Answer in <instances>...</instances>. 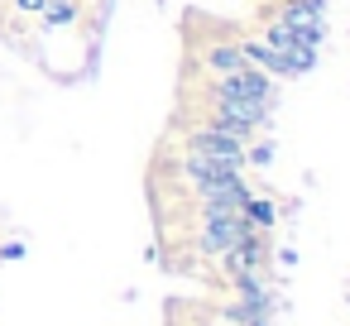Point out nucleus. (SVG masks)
Masks as SVG:
<instances>
[{
  "label": "nucleus",
  "instance_id": "20e7f679",
  "mask_svg": "<svg viewBox=\"0 0 350 326\" xmlns=\"http://www.w3.org/2000/svg\"><path fill=\"white\" fill-rule=\"evenodd\" d=\"M259 39H264L273 53H283V58L297 68V77H307V72L317 68V58H321V49H317V44H307V39H302L288 20H278V15L264 25V34H259Z\"/></svg>",
  "mask_w": 350,
  "mask_h": 326
},
{
  "label": "nucleus",
  "instance_id": "f03ea898",
  "mask_svg": "<svg viewBox=\"0 0 350 326\" xmlns=\"http://www.w3.org/2000/svg\"><path fill=\"white\" fill-rule=\"evenodd\" d=\"M245 230H250L245 211H197V240H192V249L202 259H221Z\"/></svg>",
  "mask_w": 350,
  "mask_h": 326
},
{
  "label": "nucleus",
  "instance_id": "9d476101",
  "mask_svg": "<svg viewBox=\"0 0 350 326\" xmlns=\"http://www.w3.org/2000/svg\"><path fill=\"white\" fill-rule=\"evenodd\" d=\"M44 5L49 0H20V10H29V15H44Z\"/></svg>",
  "mask_w": 350,
  "mask_h": 326
},
{
  "label": "nucleus",
  "instance_id": "f257e3e1",
  "mask_svg": "<svg viewBox=\"0 0 350 326\" xmlns=\"http://www.w3.org/2000/svg\"><path fill=\"white\" fill-rule=\"evenodd\" d=\"M202 106H206L202 120H211V125H221V130H230V135H240V139L264 135V130L273 125V111H278V106H264V101L216 96V92H206V87H202Z\"/></svg>",
  "mask_w": 350,
  "mask_h": 326
},
{
  "label": "nucleus",
  "instance_id": "9b49d317",
  "mask_svg": "<svg viewBox=\"0 0 350 326\" xmlns=\"http://www.w3.org/2000/svg\"><path fill=\"white\" fill-rule=\"evenodd\" d=\"M302 5H317V10H326V0H302Z\"/></svg>",
  "mask_w": 350,
  "mask_h": 326
},
{
  "label": "nucleus",
  "instance_id": "1a4fd4ad",
  "mask_svg": "<svg viewBox=\"0 0 350 326\" xmlns=\"http://www.w3.org/2000/svg\"><path fill=\"white\" fill-rule=\"evenodd\" d=\"M77 20V0H49V5H44V25L49 29H68Z\"/></svg>",
  "mask_w": 350,
  "mask_h": 326
},
{
  "label": "nucleus",
  "instance_id": "39448f33",
  "mask_svg": "<svg viewBox=\"0 0 350 326\" xmlns=\"http://www.w3.org/2000/svg\"><path fill=\"white\" fill-rule=\"evenodd\" d=\"M269 264V230H245L226 254H221V273L235 278V273H264Z\"/></svg>",
  "mask_w": 350,
  "mask_h": 326
},
{
  "label": "nucleus",
  "instance_id": "0eeeda50",
  "mask_svg": "<svg viewBox=\"0 0 350 326\" xmlns=\"http://www.w3.org/2000/svg\"><path fill=\"white\" fill-rule=\"evenodd\" d=\"M278 20H288L307 44H326V10H317V5H302V0H278V10H273Z\"/></svg>",
  "mask_w": 350,
  "mask_h": 326
},
{
  "label": "nucleus",
  "instance_id": "7ed1b4c3",
  "mask_svg": "<svg viewBox=\"0 0 350 326\" xmlns=\"http://www.w3.org/2000/svg\"><path fill=\"white\" fill-rule=\"evenodd\" d=\"M178 178H183V187L197 197V192H206V187H221V182H230V178H245V168L230 163V159H211V154L178 149Z\"/></svg>",
  "mask_w": 350,
  "mask_h": 326
},
{
  "label": "nucleus",
  "instance_id": "6e6552de",
  "mask_svg": "<svg viewBox=\"0 0 350 326\" xmlns=\"http://www.w3.org/2000/svg\"><path fill=\"white\" fill-rule=\"evenodd\" d=\"M245 221H250V230H273V226H278V206L254 192V197L245 202Z\"/></svg>",
  "mask_w": 350,
  "mask_h": 326
},
{
  "label": "nucleus",
  "instance_id": "423d86ee",
  "mask_svg": "<svg viewBox=\"0 0 350 326\" xmlns=\"http://www.w3.org/2000/svg\"><path fill=\"white\" fill-rule=\"evenodd\" d=\"M197 68H202L206 77H230V72L250 68V58H245L240 39H211V44L197 49Z\"/></svg>",
  "mask_w": 350,
  "mask_h": 326
}]
</instances>
